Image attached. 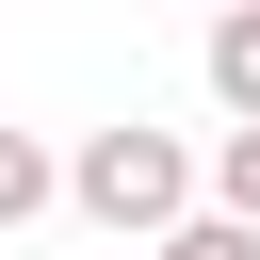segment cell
<instances>
[{
  "instance_id": "cell-1",
  "label": "cell",
  "mask_w": 260,
  "mask_h": 260,
  "mask_svg": "<svg viewBox=\"0 0 260 260\" xmlns=\"http://www.w3.org/2000/svg\"><path fill=\"white\" fill-rule=\"evenodd\" d=\"M49 195H65L81 228H114V244H162V228L195 211V146L130 114V130H81V146L49 162Z\"/></svg>"
},
{
  "instance_id": "cell-2",
  "label": "cell",
  "mask_w": 260,
  "mask_h": 260,
  "mask_svg": "<svg viewBox=\"0 0 260 260\" xmlns=\"http://www.w3.org/2000/svg\"><path fill=\"white\" fill-rule=\"evenodd\" d=\"M211 98L260 130V0H211Z\"/></svg>"
},
{
  "instance_id": "cell-3",
  "label": "cell",
  "mask_w": 260,
  "mask_h": 260,
  "mask_svg": "<svg viewBox=\"0 0 260 260\" xmlns=\"http://www.w3.org/2000/svg\"><path fill=\"white\" fill-rule=\"evenodd\" d=\"M195 211H228V228H260V130H228V146L195 162Z\"/></svg>"
},
{
  "instance_id": "cell-4",
  "label": "cell",
  "mask_w": 260,
  "mask_h": 260,
  "mask_svg": "<svg viewBox=\"0 0 260 260\" xmlns=\"http://www.w3.org/2000/svg\"><path fill=\"white\" fill-rule=\"evenodd\" d=\"M32 211H49V146H32V130H0V228H32Z\"/></svg>"
},
{
  "instance_id": "cell-5",
  "label": "cell",
  "mask_w": 260,
  "mask_h": 260,
  "mask_svg": "<svg viewBox=\"0 0 260 260\" xmlns=\"http://www.w3.org/2000/svg\"><path fill=\"white\" fill-rule=\"evenodd\" d=\"M146 260H260V228H228V211H179V228H162Z\"/></svg>"
}]
</instances>
